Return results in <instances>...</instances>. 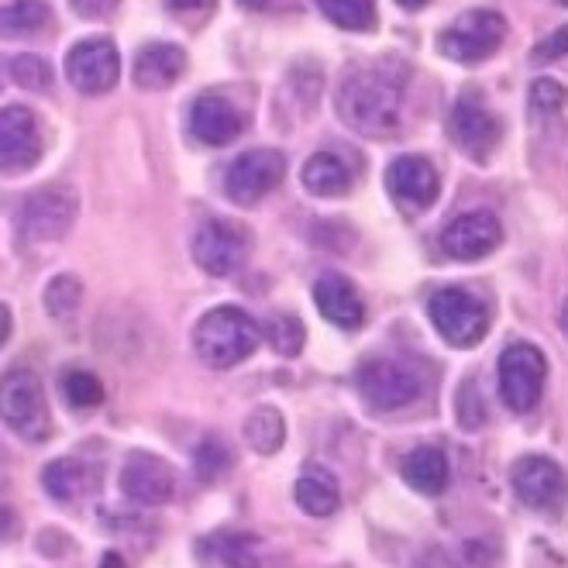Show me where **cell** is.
Returning <instances> with one entry per match:
<instances>
[{
    "instance_id": "7c38bea8",
    "label": "cell",
    "mask_w": 568,
    "mask_h": 568,
    "mask_svg": "<svg viewBox=\"0 0 568 568\" xmlns=\"http://www.w3.org/2000/svg\"><path fill=\"white\" fill-rule=\"evenodd\" d=\"M193 258L211 276H231L248 258V235L227 221H207L193 235Z\"/></svg>"
},
{
    "instance_id": "4dcf8cb0",
    "label": "cell",
    "mask_w": 568,
    "mask_h": 568,
    "mask_svg": "<svg viewBox=\"0 0 568 568\" xmlns=\"http://www.w3.org/2000/svg\"><path fill=\"white\" fill-rule=\"evenodd\" d=\"M80 300H83V283L77 276H55L49 286H45V311L55 317V321H65L80 311Z\"/></svg>"
},
{
    "instance_id": "3957f363",
    "label": "cell",
    "mask_w": 568,
    "mask_h": 568,
    "mask_svg": "<svg viewBox=\"0 0 568 568\" xmlns=\"http://www.w3.org/2000/svg\"><path fill=\"white\" fill-rule=\"evenodd\" d=\"M355 386L373 410H404L424 393V376L404 358H369L358 365Z\"/></svg>"
},
{
    "instance_id": "9a60e30c",
    "label": "cell",
    "mask_w": 568,
    "mask_h": 568,
    "mask_svg": "<svg viewBox=\"0 0 568 568\" xmlns=\"http://www.w3.org/2000/svg\"><path fill=\"white\" fill-rule=\"evenodd\" d=\"M386 190L399 211L417 217L438 200V173L424 155H404L386 170Z\"/></svg>"
},
{
    "instance_id": "8992f818",
    "label": "cell",
    "mask_w": 568,
    "mask_h": 568,
    "mask_svg": "<svg viewBox=\"0 0 568 568\" xmlns=\"http://www.w3.org/2000/svg\"><path fill=\"white\" fill-rule=\"evenodd\" d=\"M427 314H430V324L434 331L442 334V338L455 348H473L486 338L489 331V314L479 300L469 293V290H458V286H448V290H438L430 296L427 304Z\"/></svg>"
},
{
    "instance_id": "277c9868",
    "label": "cell",
    "mask_w": 568,
    "mask_h": 568,
    "mask_svg": "<svg viewBox=\"0 0 568 568\" xmlns=\"http://www.w3.org/2000/svg\"><path fill=\"white\" fill-rule=\"evenodd\" d=\"M0 414L11 434L24 442H45L49 438V407L42 379L31 369H8L0 383Z\"/></svg>"
},
{
    "instance_id": "ee69618b",
    "label": "cell",
    "mask_w": 568,
    "mask_h": 568,
    "mask_svg": "<svg viewBox=\"0 0 568 568\" xmlns=\"http://www.w3.org/2000/svg\"><path fill=\"white\" fill-rule=\"evenodd\" d=\"M558 4H565V8H568V0H558Z\"/></svg>"
},
{
    "instance_id": "5bb4252c",
    "label": "cell",
    "mask_w": 568,
    "mask_h": 568,
    "mask_svg": "<svg viewBox=\"0 0 568 568\" xmlns=\"http://www.w3.org/2000/svg\"><path fill=\"white\" fill-rule=\"evenodd\" d=\"M121 493L128 499H135V504H142V507L170 504V499L176 496L173 465L165 458H159V455H149V452L128 455L124 469H121Z\"/></svg>"
},
{
    "instance_id": "cb8c5ba5",
    "label": "cell",
    "mask_w": 568,
    "mask_h": 568,
    "mask_svg": "<svg viewBox=\"0 0 568 568\" xmlns=\"http://www.w3.org/2000/svg\"><path fill=\"white\" fill-rule=\"evenodd\" d=\"M304 186L317 196H342L352 190V170L334 152H317L304 165Z\"/></svg>"
},
{
    "instance_id": "1f68e13d",
    "label": "cell",
    "mask_w": 568,
    "mask_h": 568,
    "mask_svg": "<svg viewBox=\"0 0 568 568\" xmlns=\"http://www.w3.org/2000/svg\"><path fill=\"white\" fill-rule=\"evenodd\" d=\"M455 420L465 430H479L489 420V414H486V396L479 393V383L473 376L465 379L458 386V393H455Z\"/></svg>"
},
{
    "instance_id": "f35d334b",
    "label": "cell",
    "mask_w": 568,
    "mask_h": 568,
    "mask_svg": "<svg viewBox=\"0 0 568 568\" xmlns=\"http://www.w3.org/2000/svg\"><path fill=\"white\" fill-rule=\"evenodd\" d=\"M239 4L248 11H270V8H276V0H239Z\"/></svg>"
},
{
    "instance_id": "d6a6232c",
    "label": "cell",
    "mask_w": 568,
    "mask_h": 568,
    "mask_svg": "<svg viewBox=\"0 0 568 568\" xmlns=\"http://www.w3.org/2000/svg\"><path fill=\"white\" fill-rule=\"evenodd\" d=\"M193 469H196V476L204 479V483L221 479V476L231 469V448H227L221 438L200 442V448H196V455H193Z\"/></svg>"
},
{
    "instance_id": "d4e9b609",
    "label": "cell",
    "mask_w": 568,
    "mask_h": 568,
    "mask_svg": "<svg viewBox=\"0 0 568 568\" xmlns=\"http://www.w3.org/2000/svg\"><path fill=\"white\" fill-rule=\"evenodd\" d=\"M245 442L255 455H276L286 442V420L276 407H255L245 420Z\"/></svg>"
},
{
    "instance_id": "83f0119b",
    "label": "cell",
    "mask_w": 568,
    "mask_h": 568,
    "mask_svg": "<svg viewBox=\"0 0 568 568\" xmlns=\"http://www.w3.org/2000/svg\"><path fill=\"white\" fill-rule=\"evenodd\" d=\"M321 11L348 31H369L376 24V4L373 0H317Z\"/></svg>"
},
{
    "instance_id": "603a6c76",
    "label": "cell",
    "mask_w": 568,
    "mask_h": 568,
    "mask_svg": "<svg viewBox=\"0 0 568 568\" xmlns=\"http://www.w3.org/2000/svg\"><path fill=\"white\" fill-rule=\"evenodd\" d=\"M293 496H296V507L304 514H311V517H331V514H338V507H342L338 479H334L327 469H321V465H307V469L300 473V479L293 486Z\"/></svg>"
},
{
    "instance_id": "4fadbf2b",
    "label": "cell",
    "mask_w": 568,
    "mask_h": 568,
    "mask_svg": "<svg viewBox=\"0 0 568 568\" xmlns=\"http://www.w3.org/2000/svg\"><path fill=\"white\" fill-rule=\"evenodd\" d=\"M65 77L83 93H108L121 80V55L108 39L77 42L65 55Z\"/></svg>"
},
{
    "instance_id": "b9f144b4",
    "label": "cell",
    "mask_w": 568,
    "mask_h": 568,
    "mask_svg": "<svg viewBox=\"0 0 568 568\" xmlns=\"http://www.w3.org/2000/svg\"><path fill=\"white\" fill-rule=\"evenodd\" d=\"M11 338V311L4 307V342Z\"/></svg>"
},
{
    "instance_id": "d590c367",
    "label": "cell",
    "mask_w": 568,
    "mask_h": 568,
    "mask_svg": "<svg viewBox=\"0 0 568 568\" xmlns=\"http://www.w3.org/2000/svg\"><path fill=\"white\" fill-rule=\"evenodd\" d=\"M561 55H568V24L558 28V31H551L545 42L534 45V62H555Z\"/></svg>"
},
{
    "instance_id": "52a82bcc",
    "label": "cell",
    "mask_w": 568,
    "mask_h": 568,
    "mask_svg": "<svg viewBox=\"0 0 568 568\" xmlns=\"http://www.w3.org/2000/svg\"><path fill=\"white\" fill-rule=\"evenodd\" d=\"M504 36H507L504 14H496V11H469V14H462L452 28L442 31L438 49L452 62L476 65V62L489 59L499 45H504Z\"/></svg>"
},
{
    "instance_id": "ba28073f",
    "label": "cell",
    "mask_w": 568,
    "mask_h": 568,
    "mask_svg": "<svg viewBox=\"0 0 568 568\" xmlns=\"http://www.w3.org/2000/svg\"><path fill=\"white\" fill-rule=\"evenodd\" d=\"M514 493L520 496V504L541 514H558L568 499V476L555 458L545 455H524L517 458L510 473Z\"/></svg>"
},
{
    "instance_id": "7bdbcfd3",
    "label": "cell",
    "mask_w": 568,
    "mask_h": 568,
    "mask_svg": "<svg viewBox=\"0 0 568 568\" xmlns=\"http://www.w3.org/2000/svg\"><path fill=\"white\" fill-rule=\"evenodd\" d=\"M561 331L568 334V304H565V311H561Z\"/></svg>"
},
{
    "instance_id": "44dd1931",
    "label": "cell",
    "mask_w": 568,
    "mask_h": 568,
    "mask_svg": "<svg viewBox=\"0 0 568 568\" xmlns=\"http://www.w3.org/2000/svg\"><path fill=\"white\" fill-rule=\"evenodd\" d=\"M399 476L407 479L410 489H417L424 496H442L448 479H452V465H448L442 448L420 445L404 462H399Z\"/></svg>"
},
{
    "instance_id": "e0dca14e",
    "label": "cell",
    "mask_w": 568,
    "mask_h": 568,
    "mask_svg": "<svg viewBox=\"0 0 568 568\" xmlns=\"http://www.w3.org/2000/svg\"><path fill=\"white\" fill-rule=\"evenodd\" d=\"M39 155H42V135L36 118H31L28 108L8 104L0 111V159H4V170L8 173L31 170Z\"/></svg>"
},
{
    "instance_id": "60d3db41",
    "label": "cell",
    "mask_w": 568,
    "mask_h": 568,
    "mask_svg": "<svg viewBox=\"0 0 568 568\" xmlns=\"http://www.w3.org/2000/svg\"><path fill=\"white\" fill-rule=\"evenodd\" d=\"M396 4L404 8V11H420V8L427 4V0H396Z\"/></svg>"
},
{
    "instance_id": "8fae6325",
    "label": "cell",
    "mask_w": 568,
    "mask_h": 568,
    "mask_svg": "<svg viewBox=\"0 0 568 568\" xmlns=\"http://www.w3.org/2000/svg\"><path fill=\"white\" fill-rule=\"evenodd\" d=\"M448 135L469 159L486 162L496 152L499 139H504V128H499L496 114L486 111V104L476 93H465L455 100V108L448 114Z\"/></svg>"
},
{
    "instance_id": "484cf974",
    "label": "cell",
    "mask_w": 568,
    "mask_h": 568,
    "mask_svg": "<svg viewBox=\"0 0 568 568\" xmlns=\"http://www.w3.org/2000/svg\"><path fill=\"white\" fill-rule=\"evenodd\" d=\"M211 541V555L224 565V568H258V538L252 534H214Z\"/></svg>"
},
{
    "instance_id": "74e56055",
    "label": "cell",
    "mask_w": 568,
    "mask_h": 568,
    "mask_svg": "<svg viewBox=\"0 0 568 568\" xmlns=\"http://www.w3.org/2000/svg\"><path fill=\"white\" fill-rule=\"evenodd\" d=\"M173 14H204L214 8V0H162Z\"/></svg>"
},
{
    "instance_id": "f1b7e54d",
    "label": "cell",
    "mask_w": 568,
    "mask_h": 568,
    "mask_svg": "<svg viewBox=\"0 0 568 568\" xmlns=\"http://www.w3.org/2000/svg\"><path fill=\"white\" fill-rule=\"evenodd\" d=\"M0 21H4V36H31L49 21V8L42 0H11Z\"/></svg>"
},
{
    "instance_id": "ab89813d",
    "label": "cell",
    "mask_w": 568,
    "mask_h": 568,
    "mask_svg": "<svg viewBox=\"0 0 568 568\" xmlns=\"http://www.w3.org/2000/svg\"><path fill=\"white\" fill-rule=\"evenodd\" d=\"M4 524H8V527H4V538L11 541V538H14V510H11V507H4Z\"/></svg>"
},
{
    "instance_id": "ffe728a7",
    "label": "cell",
    "mask_w": 568,
    "mask_h": 568,
    "mask_svg": "<svg viewBox=\"0 0 568 568\" xmlns=\"http://www.w3.org/2000/svg\"><path fill=\"white\" fill-rule=\"evenodd\" d=\"M97 479H100L97 465L83 458H55L42 469V486L59 504H80L83 496L97 489Z\"/></svg>"
},
{
    "instance_id": "f546056e",
    "label": "cell",
    "mask_w": 568,
    "mask_h": 568,
    "mask_svg": "<svg viewBox=\"0 0 568 568\" xmlns=\"http://www.w3.org/2000/svg\"><path fill=\"white\" fill-rule=\"evenodd\" d=\"M62 396L70 399V407L77 410H93L104 404V386L87 369H70L62 376Z\"/></svg>"
},
{
    "instance_id": "6da1fadb",
    "label": "cell",
    "mask_w": 568,
    "mask_h": 568,
    "mask_svg": "<svg viewBox=\"0 0 568 568\" xmlns=\"http://www.w3.org/2000/svg\"><path fill=\"white\" fill-rule=\"evenodd\" d=\"M404 93L407 65L389 59L355 65L338 87V114L358 135L389 142L404 131Z\"/></svg>"
},
{
    "instance_id": "2e32d148",
    "label": "cell",
    "mask_w": 568,
    "mask_h": 568,
    "mask_svg": "<svg viewBox=\"0 0 568 568\" xmlns=\"http://www.w3.org/2000/svg\"><path fill=\"white\" fill-rule=\"evenodd\" d=\"M499 242H504V227L499 221L486 211H473L455 217L445 231H442V248L445 255L458 258V262H476L486 258Z\"/></svg>"
},
{
    "instance_id": "836d02e7",
    "label": "cell",
    "mask_w": 568,
    "mask_h": 568,
    "mask_svg": "<svg viewBox=\"0 0 568 568\" xmlns=\"http://www.w3.org/2000/svg\"><path fill=\"white\" fill-rule=\"evenodd\" d=\"M8 77L18 87H24V90H45L52 83L49 62L39 59V55H14V59H8Z\"/></svg>"
},
{
    "instance_id": "ac0fdd59",
    "label": "cell",
    "mask_w": 568,
    "mask_h": 568,
    "mask_svg": "<svg viewBox=\"0 0 568 568\" xmlns=\"http://www.w3.org/2000/svg\"><path fill=\"white\" fill-rule=\"evenodd\" d=\"M242 124L245 121L239 108L221 93H200L190 104V131L204 145H227L231 139H239Z\"/></svg>"
},
{
    "instance_id": "d6986e66",
    "label": "cell",
    "mask_w": 568,
    "mask_h": 568,
    "mask_svg": "<svg viewBox=\"0 0 568 568\" xmlns=\"http://www.w3.org/2000/svg\"><path fill=\"white\" fill-rule=\"evenodd\" d=\"M314 304H317V311H321L324 321H331L334 327H342V331H358L365 324V304H362V296L338 273H327V276H321L314 283Z\"/></svg>"
},
{
    "instance_id": "7a4b0ae2",
    "label": "cell",
    "mask_w": 568,
    "mask_h": 568,
    "mask_svg": "<svg viewBox=\"0 0 568 568\" xmlns=\"http://www.w3.org/2000/svg\"><path fill=\"white\" fill-rule=\"evenodd\" d=\"M262 342V327L239 307H214L193 327V348L211 369H231L245 362Z\"/></svg>"
},
{
    "instance_id": "30bf717a",
    "label": "cell",
    "mask_w": 568,
    "mask_h": 568,
    "mask_svg": "<svg viewBox=\"0 0 568 568\" xmlns=\"http://www.w3.org/2000/svg\"><path fill=\"white\" fill-rule=\"evenodd\" d=\"M73 217H77V193L65 186H49L24 200L18 211V227L28 242H55L73 227Z\"/></svg>"
},
{
    "instance_id": "7402d4cb",
    "label": "cell",
    "mask_w": 568,
    "mask_h": 568,
    "mask_svg": "<svg viewBox=\"0 0 568 568\" xmlns=\"http://www.w3.org/2000/svg\"><path fill=\"white\" fill-rule=\"evenodd\" d=\"M186 55L180 45L170 42H152L139 52L135 59V83L145 90H162V87H173L183 73Z\"/></svg>"
},
{
    "instance_id": "5b68a950",
    "label": "cell",
    "mask_w": 568,
    "mask_h": 568,
    "mask_svg": "<svg viewBox=\"0 0 568 568\" xmlns=\"http://www.w3.org/2000/svg\"><path fill=\"white\" fill-rule=\"evenodd\" d=\"M496 376H499V396H504V404L514 414H530L541 404V393H545V376H548L545 352L534 348L530 342H514L499 355Z\"/></svg>"
},
{
    "instance_id": "4316f807",
    "label": "cell",
    "mask_w": 568,
    "mask_h": 568,
    "mask_svg": "<svg viewBox=\"0 0 568 568\" xmlns=\"http://www.w3.org/2000/svg\"><path fill=\"white\" fill-rule=\"evenodd\" d=\"M262 334H265V342L273 345V352L283 355V358H296L300 352H304V342H307L304 324H300V317H293V314L270 317Z\"/></svg>"
},
{
    "instance_id": "9c48e42d",
    "label": "cell",
    "mask_w": 568,
    "mask_h": 568,
    "mask_svg": "<svg viewBox=\"0 0 568 568\" xmlns=\"http://www.w3.org/2000/svg\"><path fill=\"white\" fill-rule=\"evenodd\" d=\"M286 176V159L276 149H252L239 155L224 173V193L242 207H252L258 200L276 190Z\"/></svg>"
},
{
    "instance_id": "8d00e7d4",
    "label": "cell",
    "mask_w": 568,
    "mask_h": 568,
    "mask_svg": "<svg viewBox=\"0 0 568 568\" xmlns=\"http://www.w3.org/2000/svg\"><path fill=\"white\" fill-rule=\"evenodd\" d=\"M73 4V11L80 14V18H108V14H114L118 11V4L121 0H70Z\"/></svg>"
},
{
    "instance_id": "e575fe53",
    "label": "cell",
    "mask_w": 568,
    "mask_h": 568,
    "mask_svg": "<svg viewBox=\"0 0 568 568\" xmlns=\"http://www.w3.org/2000/svg\"><path fill=\"white\" fill-rule=\"evenodd\" d=\"M565 100H568V90L555 80H538L530 87V111H538V114H555L565 108Z\"/></svg>"
}]
</instances>
